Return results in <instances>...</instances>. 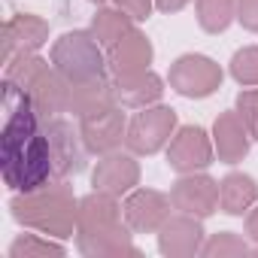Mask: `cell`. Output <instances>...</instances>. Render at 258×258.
<instances>
[{"instance_id":"obj_5","label":"cell","mask_w":258,"mask_h":258,"mask_svg":"<svg viewBox=\"0 0 258 258\" xmlns=\"http://www.w3.org/2000/svg\"><path fill=\"white\" fill-rule=\"evenodd\" d=\"M173 134H176V109L152 103V106H143L127 121L124 146L134 155H155L173 140Z\"/></svg>"},{"instance_id":"obj_4","label":"cell","mask_w":258,"mask_h":258,"mask_svg":"<svg viewBox=\"0 0 258 258\" xmlns=\"http://www.w3.org/2000/svg\"><path fill=\"white\" fill-rule=\"evenodd\" d=\"M103 46L97 43V37L91 31H67L64 37H58L52 43V55L49 61L70 79V82H79V79H97V76H106V58L100 52Z\"/></svg>"},{"instance_id":"obj_27","label":"cell","mask_w":258,"mask_h":258,"mask_svg":"<svg viewBox=\"0 0 258 258\" xmlns=\"http://www.w3.org/2000/svg\"><path fill=\"white\" fill-rule=\"evenodd\" d=\"M237 115L243 118L246 131L252 140H258V88H249V91H240L237 94V103H234Z\"/></svg>"},{"instance_id":"obj_26","label":"cell","mask_w":258,"mask_h":258,"mask_svg":"<svg viewBox=\"0 0 258 258\" xmlns=\"http://www.w3.org/2000/svg\"><path fill=\"white\" fill-rule=\"evenodd\" d=\"M231 76L240 85H258V46H243L231 58Z\"/></svg>"},{"instance_id":"obj_17","label":"cell","mask_w":258,"mask_h":258,"mask_svg":"<svg viewBox=\"0 0 258 258\" xmlns=\"http://www.w3.org/2000/svg\"><path fill=\"white\" fill-rule=\"evenodd\" d=\"M112 91H115V103L127 106V109H143L161 100L164 94V79L155 70H143V73H127V76H112Z\"/></svg>"},{"instance_id":"obj_14","label":"cell","mask_w":258,"mask_h":258,"mask_svg":"<svg viewBox=\"0 0 258 258\" xmlns=\"http://www.w3.org/2000/svg\"><path fill=\"white\" fill-rule=\"evenodd\" d=\"M158 249L167 258H191L204 249V225L198 216L176 213L158 228Z\"/></svg>"},{"instance_id":"obj_11","label":"cell","mask_w":258,"mask_h":258,"mask_svg":"<svg viewBox=\"0 0 258 258\" xmlns=\"http://www.w3.org/2000/svg\"><path fill=\"white\" fill-rule=\"evenodd\" d=\"M170 207L173 201L155 188H134V191H127L121 204L124 222L137 234H158V228L170 219Z\"/></svg>"},{"instance_id":"obj_12","label":"cell","mask_w":258,"mask_h":258,"mask_svg":"<svg viewBox=\"0 0 258 258\" xmlns=\"http://www.w3.org/2000/svg\"><path fill=\"white\" fill-rule=\"evenodd\" d=\"M124 210L118 207L115 195L106 191H91L79 201V213H76V237H91V234H109L124 228L127 222L121 219Z\"/></svg>"},{"instance_id":"obj_22","label":"cell","mask_w":258,"mask_h":258,"mask_svg":"<svg viewBox=\"0 0 258 258\" xmlns=\"http://www.w3.org/2000/svg\"><path fill=\"white\" fill-rule=\"evenodd\" d=\"M134 16H127L124 10H118V7H103V10H97L94 16H91V34L97 37V43L100 46H115L121 37H127L134 31Z\"/></svg>"},{"instance_id":"obj_1","label":"cell","mask_w":258,"mask_h":258,"mask_svg":"<svg viewBox=\"0 0 258 258\" xmlns=\"http://www.w3.org/2000/svg\"><path fill=\"white\" fill-rule=\"evenodd\" d=\"M4 134H0V167L4 179L13 191H37L49 185L55 176L52 170V149L43 127V115L34 100L4 79Z\"/></svg>"},{"instance_id":"obj_15","label":"cell","mask_w":258,"mask_h":258,"mask_svg":"<svg viewBox=\"0 0 258 258\" xmlns=\"http://www.w3.org/2000/svg\"><path fill=\"white\" fill-rule=\"evenodd\" d=\"M46 43H49V22L31 13H19L4 25V64H10L19 55L40 52Z\"/></svg>"},{"instance_id":"obj_16","label":"cell","mask_w":258,"mask_h":258,"mask_svg":"<svg viewBox=\"0 0 258 258\" xmlns=\"http://www.w3.org/2000/svg\"><path fill=\"white\" fill-rule=\"evenodd\" d=\"M152 58H155V49H152L149 37L134 28L127 37H121L115 46H109V52H106V67H109L112 76L143 73V70H149Z\"/></svg>"},{"instance_id":"obj_13","label":"cell","mask_w":258,"mask_h":258,"mask_svg":"<svg viewBox=\"0 0 258 258\" xmlns=\"http://www.w3.org/2000/svg\"><path fill=\"white\" fill-rule=\"evenodd\" d=\"M91 185L97 191H106V195H127V191H134L140 185V164L134 158V152L127 155V152H109V155H100L94 173H91Z\"/></svg>"},{"instance_id":"obj_19","label":"cell","mask_w":258,"mask_h":258,"mask_svg":"<svg viewBox=\"0 0 258 258\" xmlns=\"http://www.w3.org/2000/svg\"><path fill=\"white\" fill-rule=\"evenodd\" d=\"M115 106V91H112V79L97 76V79H79L70 82V100H67V112H73L76 118Z\"/></svg>"},{"instance_id":"obj_2","label":"cell","mask_w":258,"mask_h":258,"mask_svg":"<svg viewBox=\"0 0 258 258\" xmlns=\"http://www.w3.org/2000/svg\"><path fill=\"white\" fill-rule=\"evenodd\" d=\"M13 219L25 228H34L40 234L67 240L76 234V213H79V201L73 195L70 185L55 182V185H43L37 191H19L10 201Z\"/></svg>"},{"instance_id":"obj_7","label":"cell","mask_w":258,"mask_h":258,"mask_svg":"<svg viewBox=\"0 0 258 258\" xmlns=\"http://www.w3.org/2000/svg\"><path fill=\"white\" fill-rule=\"evenodd\" d=\"M167 82L176 94L191 97V100H204L210 94L219 91L222 85V67L207 58V55H182L170 64Z\"/></svg>"},{"instance_id":"obj_6","label":"cell","mask_w":258,"mask_h":258,"mask_svg":"<svg viewBox=\"0 0 258 258\" xmlns=\"http://www.w3.org/2000/svg\"><path fill=\"white\" fill-rule=\"evenodd\" d=\"M43 127L49 137V149H52V170L55 179H67L76 176L88 167V146L82 143L79 127H73L67 118L61 115H43Z\"/></svg>"},{"instance_id":"obj_10","label":"cell","mask_w":258,"mask_h":258,"mask_svg":"<svg viewBox=\"0 0 258 258\" xmlns=\"http://www.w3.org/2000/svg\"><path fill=\"white\" fill-rule=\"evenodd\" d=\"M170 201H173V210L207 219L219 210V182L213 176L201 173V170L198 173H182L170 188Z\"/></svg>"},{"instance_id":"obj_8","label":"cell","mask_w":258,"mask_h":258,"mask_svg":"<svg viewBox=\"0 0 258 258\" xmlns=\"http://www.w3.org/2000/svg\"><path fill=\"white\" fill-rule=\"evenodd\" d=\"M79 134H82V143L88 146L91 155H109V152L121 149V143L127 140V121H124L121 106L115 103V106L82 115Z\"/></svg>"},{"instance_id":"obj_9","label":"cell","mask_w":258,"mask_h":258,"mask_svg":"<svg viewBox=\"0 0 258 258\" xmlns=\"http://www.w3.org/2000/svg\"><path fill=\"white\" fill-rule=\"evenodd\" d=\"M213 137L198 124H185V127H176L173 140L167 143V164L176 170V173H198V170H207L213 164Z\"/></svg>"},{"instance_id":"obj_23","label":"cell","mask_w":258,"mask_h":258,"mask_svg":"<svg viewBox=\"0 0 258 258\" xmlns=\"http://www.w3.org/2000/svg\"><path fill=\"white\" fill-rule=\"evenodd\" d=\"M198 22L207 34H222L237 19V0H195Z\"/></svg>"},{"instance_id":"obj_31","label":"cell","mask_w":258,"mask_h":258,"mask_svg":"<svg viewBox=\"0 0 258 258\" xmlns=\"http://www.w3.org/2000/svg\"><path fill=\"white\" fill-rule=\"evenodd\" d=\"M246 234H249L252 240H258V207L246 216Z\"/></svg>"},{"instance_id":"obj_25","label":"cell","mask_w":258,"mask_h":258,"mask_svg":"<svg viewBox=\"0 0 258 258\" xmlns=\"http://www.w3.org/2000/svg\"><path fill=\"white\" fill-rule=\"evenodd\" d=\"M249 252L252 249L246 246V240L237 237L234 231L213 234L210 240H204V249H201V255H207V258H237V255H249Z\"/></svg>"},{"instance_id":"obj_29","label":"cell","mask_w":258,"mask_h":258,"mask_svg":"<svg viewBox=\"0 0 258 258\" xmlns=\"http://www.w3.org/2000/svg\"><path fill=\"white\" fill-rule=\"evenodd\" d=\"M115 7L124 10L127 16H134L137 22H146L155 10V0H115Z\"/></svg>"},{"instance_id":"obj_30","label":"cell","mask_w":258,"mask_h":258,"mask_svg":"<svg viewBox=\"0 0 258 258\" xmlns=\"http://www.w3.org/2000/svg\"><path fill=\"white\" fill-rule=\"evenodd\" d=\"M191 4V0H155V10H161V13H179V10H185Z\"/></svg>"},{"instance_id":"obj_32","label":"cell","mask_w":258,"mask_h":258,"mask_svg":"<svg viewBox=\"0 0 258 258\" xmlns=\"http://www.w3.org/2000/svg\"><path fill=\"white\" fill-rule=\"evenodd\" d=\"M252 255H258V246H255V249H252Z\"/></svg>"},{"instance_id":"obj_24","label":"cell","mask_w":258,"mask_h":258,"mask_svg":"<svg viewBox=\"0 0 258 258\" xmlns=\"http://www.w3.org/2000/svg\"><path fill=\"white\" fill-rule=\"evenodd\" d=\"M55 240L40 237V234H22L19 240H13V246H10L7 255L10 258H61L67 249L61 243H55Z\"/></svg>"},{"instance_id":"obj_20","label":"cell","mask_w":258,"mask_h":258,"mask_svg":"<svg viewBox=\"0 0 258 258\" xmlns=\"http://www.w3.org/2000/svg\"><path fill=\"white\" fill-rule=\"evenodd\" d=\"M76 249L85 258H137L140 249L134 246L131 225H124L109 234H91V237H76Z\"/></svg>"},{"instance_id":"obj_18","label":"cell","mask_w":258,"mask_h":258,"mask_svg":"<svg viewBox=\"0 0 258 258\" xmlns=\"http://www.w3.org/2000/svg\"><path fill=\"white\" fill-rule=\"evenodd\" d=\"M249 131L243 118L237 115V109H228V112H219V118L213 121V146H216V155L219 161L225 164H237L249 155Z\"/></svg>"},{"instance_id":"obj_3","label":"cell","mask_w":258,"mask_h":258,"mask_svg":"<svg viewBox=\"0 0 258 258\" xmlns=\"http://www.w3.org/2000/svg\"><path fill=\"white\" fill-rule=\"evenodd\" d=\"M4 79L13 82L16 88H22L34 100V106L40 109V115H61V112H67L70 79L52 61H43L37 52L13 58L7 64Z\"/></svg>"},{"instance_id":"obj_28","label":"cell","mask_w":258,"mask_h":258,"mask_svg":"<svg viewBox=\"0 0 258 258\" xmlns=\"http://www.w3.org/2000/svg\"><path fill=\"white\" fill-rule=\"evenodd\" d=\"M237 22L246 31L258 34V0H237Z\"/></svg>"},{"instance_id":"obj_21","label":"cell","mask_w":258,"mask_h":258,"mask_svg":"<svg viewBox=\"0 0 258 258\" xmlns=\"http://www.w3.org/2000/svg\"><path fill=\"white\" fill-rule=\"evenodd\" d=\"M258 201V182L249 173H228L219 182V207L228 216H243Z\"/></svg>"},{"instance_id":"obj_33","label":"cell","mask_w":258,"mask_h":258,"mask_svg":"<svg viewBox=\"0 0 258 258\" xmlns=\"http://www.w3.org/2000/svg\"><path fill=\"white\" fill-rule=\"evenodd\" d=\"M91 4H103V0H91Z\"/></svg>"}]
</instances>
